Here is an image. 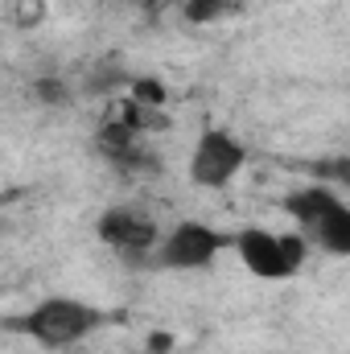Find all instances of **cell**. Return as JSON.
Returning a JSON list of instances; mask_svg holds the SVG:
<instances>
[{"mask_svg":"<svg viewBox=\"0 0 350 354\" xmlns=\"http://www.w3.org/2000/svg\"><path fill=\"white\" fill-rule=\"evenodd\" d=\"M231 4L227 0H185V17L190 21H214V17H223Z\"/></svg>","mask_w":350,"mask_h":354,"instance_id":"cell-10","label":"cell"},{"mask_svg":"<svg viewBox=\"0 0 350 354\" xmlns=\"http://www.w3.org/2000/svg\"><path fill=\"white\" fill-rule=\"evenodd\" d=\"M103 322H107L103 309L91 305V301H83V297H46V301L29 305L25 313L8 317L4 330L29 338V342L42 346V351H71V346H79L83 338H91Z\"/></svg>","mask_w":350,"mask_h":354,"instance_id":"cell-1","label":"cell"},{"mask_svg":"<svg viewBox=\"0 0 350 354\" xmlns=\"http://www.w3.org/2000/svg\"><path fill=\"white\" fill-rule=\"evenodd\" d=\"M231 248L239 256V264L260 280H293L305 260H309V243L297 231H268V227H243L231 235Z\"/></svg>","mask_w":350,"mask_h":354,"instance_id":"cell-3","label":"cell"},{"mask_svg":"<svg viewBox=\"0 0 350 354\" xmlns=\"http://www.w3.org/2000/svg\"><path fill=\"white\" fill-rule=\"evenodd\" d=\"M223 248H231V235L202 223V218H185L174 223L169 231H161V243L153 252V268H165V272H202L210 268Z\"/></svg>","mask_w":350,"mask_h":354,"instance_id":"cell-5","label":"cell"},{"mask_svg":"<svg viewBox=\"0 0 350 354\" xmlns=\"http://www.w3.org/2000/svg\"><path fill=\"white\" fill-rule=\"evenodd\" d=\"M95 153L124 177H145V174H157V169H161V161H157L149 136L132 132L124 120L99 124V132H95Z\"/></svg>","mask_w":350,"mask_h":354,"instance_id":"cell-7","label":"cell"},{"mask_svg":"<svg viewBox=\"0 0 350 354\" xmlns=\"http://www.w3.org/2000/svg\"><path fill=\"white\" fill-rule=\"evenodd\" d=\"M95 235L99 243L120 256L132 268H153V252L161 243V223L145 210V206H107L95 218Z\"/></svg>","mask_w":350,"mask_h":354,"instance_id":"cell-4","label":"cell"},{"mask_svg":"<svg viewBox=\"0 0 350 354\" xmlns=\"http://www.w3.org/2000/svg\"><path fill=\"white\" fill-rule=\"evenodd\" d=\"M37 99L42 103H54V107H66L71 103V87H66V79H37Z\"/></svg>","mask_w":350,"mask_h":354,"instance_id":"cell-9","label":"cell"},{"mask_svg":"<svg viewBox=\"0 0 350 354\" xmlns=\"http://www.w3.org/2000/svg\"><path fill=\"white\" fill-rule=\"evenodd\" d=\"M132 103L145 107H165V87L157 79H132Z\"/></svg>","mask_w":350,"mask_h":354,"instance_id":"cell-8","label":"cell"},{"mask_svg":"<svg viewBox=\"0 0 350 354\" xmlns=\"http://www.w3.org/2000/svg\"><path fill=\"white\" fill-rule=\"evenodd\" d=\"M248 165V145L227 132V128H202L194 149H190V165H185V177L194 189H227L235 177L243 174Z\"/></svg>","mask_w":350,"mask_h":354,"instance_id":"cell-6","label":"cell"},{"mask_svg":"<svg viewBox=\"0 0 350 354\" xmlns=\"http://www.w3.org/2000/svg\"><path fill=\"white\" fill-rule=\"evenodd\" d=\"M12 12H17V25H21V29H33V25H42V17H46V0H17Z\"/></svg>","mask_w":350,"mask_h":354,"instance_id":"cell-11","label":"cell"},{"mask_svg":"<svg viewBox=\"0 0 350 354\" xmlns=\"http://www.w3.org/2000/svg\"><path fill=\"white\" fill-rule=\"evenodd\" d=\"M284 210H288V218L297 223V235L309 248H317L326 256H338V260L350 256V206L334 185L309 181V185H301L284 198Z\"/></svg>","mask_w":350,"mask_h":354,"instance_id":"cell-2","label":"cell"}]
</instances>
